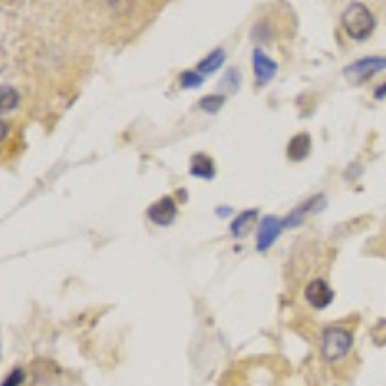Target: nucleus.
<instances>
[{
	"label": "nucleus",
	"mask_w": 386,
	"mask_h": 386,
	"mask_svg": "<svg viewBox=\"0 0 386 386\" xmlns=\"http://www.w3.org/2000/svg\"><path fill=\"white\" fill-rule=\"evenodd\" d=\"M178 215V207L172 197H160L147 209V217L157 226H170Z\"/></svg>",
	"instance_id": "20e7f679"
},
{
	"label": "nucleus",
	"mask_w": 386,
	"mask_h": 386,
	"mask_svg": "<svg viewBox=\"0 0 386 386\" xmlns=\"http://www.w3.org/2000/svg\"><path fill=\"white\" fill-rule=\"evenodd\" d=\"M351 332L340 327H330L325 330L322 334V356L329 361H336V359L344 358L351 348Z\"/></svg>",
	"instance_id": "f03ea898"
},
{
	"label": "nucleus",
	"mask_w": 386,
	"mask_h": 386,
	"mask_svg": "<svg viewBox=\"0 0 386 386\" xmlns=\"http://www.w3.org/2000/svg\"><path fill=\"white\" fill-rule=\"evenodd\" d=\"M255 220H257V209H247L234 218V222L230 224V232L234 238H245L253 228Z\"/></svg>",
	"instance_id": "9b49d317"
},
{
	"label": "nucleus",
	"mask_w": 386,
	"mask_h": 386,
	"mask_svg": "<svg viewBox=\"0 0 386 386\" xmlns=\"http://www.w3.org/2000/svg\"><path fill=\"white\" fill-rule=\"evenodd\" d=\"M189 174L201 180H213L215 178V162L205 153H195L191 157L189 164Z\"/></svg>",
	"instance_id": "9d476101"
},
{
	"label": "nucleus",
	"mask_w": 386,
	"mask_h": 386,
	"mask_svg": "<svg viewBox=\"0 0 386 386\" xmlns=\"http://www.w3.org/2000/svg\"><path fill=\"white\" fill-rule=\"evenodd\" d=\"M373 95H375V99H377V101H380V99H386V81H385V84L378 85Z\"/></svg>",
	"instance_id": "a211bd4d"
},
{
	"label": "nucleus",
	"mask_w": 386,
	"mask_h": 386,
	"mask_svg": "<svg viewBox=\"0 0 386 386\" xmlns=\"http://www.w3.org/2000/svg\"><path fill=\"white\" fill-rule=\"evenodd\" d=\"M340 21H342L344 31L354 41H365L375 31V16L361 2H351L348 8L342 12Z\"/></svg>",
	"instance_id": "f257e3e1"
},
{
	"label": "nucleus",
	"mask_w": 386,
	"mask_h": 386,
	"mask_svg": "<svg viewBox=\"0 0 386 386\" xmlns=\"http://www.w3.org/2000/svg\"><path fill=\"white\" fill-rule=\"evenodd\" d=\"M19 103V95L14 87L10 85H2V97H0V108H2V114L14 110Z\"/></svg>",
	"instance_id": "ddd939ff"
},
{
	"label": "nucleus",
	"mask_w": 386,
	"mask_h": 386,
	"mask_svg": "<svg viewBox=\"0 0 386 386\" xmlns=\"http://www.w3.org/2000/svg\"><path fill=\"white\" fill-rule=\"evenodd\" d=\"M303 296H305V300L309 305L313 307H317V309H325V307H329L332 300H334V292H332V288L329 286L327 280H311L307 286H305V290H303Z\"/></svg>",
	"instance_id": "423d86ee"
},
{
	"label": "nucleus",
	"mask_w": 386,
	"mask_h": 386,
	"mask_svg": "<svg viewBox=\"0 0 386 386\" xmlns=\"http://www.w3.org/2000/svg\"><path fill=\"white\" fill-rule=\"evenodd\" d=\"M282 228H284L282 220H278L276 217L267 215V217L259 222V230H257V240H255V247H257V251H267V249L276 242V238L280 235Z\"/></svg>",
	"instance_id": "39448f33"
},
{
	"label": "nucleus",
	"mask_w": 386,
	"mask_h": 386,
	"mask_svg": "<svg viewBox=\"0 0 386 386\" xmlns=\"http://www.w3.org/2000/svg\"><path fill=\"white\" fill-rule=\"evenodd\" d=\"M251 64H253V74H255V81L259 87L267 85L278 72V64L274 62L273 58L267 57L261 48H255L253 57H251Z\"/></svg>",
	"instance_id": "0eeeda50"
},
{
	"label": "nucleus",
	"mask_w": 386,
	"mask_h": 386,
	"mask_svg": "<svg viewBox=\"0 0 386 386\" xmlns=\"http://www.w3.org/2000/svg\"><path fill=\"white\" fill-rule=\"evenodd\" d=\"M232 211H230V207H218V211H217V215L218 217H228Z\"/></svg>",
	"instance_id": "6ab92c4d"
},
{
	"label": "nucleus",
	"mask_w": 386,
	"mask_h": 386,
	"mask_svg": "<svg viewBox=\"0 0 386 386\" xmlns=\"http://www.w3.org/2000/svg\"><path fill=\"white\" fill-rule=\"evenodd\" d=\"M240 81H242L240 72H238L235 68H230L226 74H224V77H222L220 85H222V87H226L230 93H235V91L240 89Z\"/></svg>",
	"instance_id": "dca6fc26"
},
{
	"label": "nucleus",
	"mask_w": 386,
	"mask_h": 386,
	"mask_svg": "<svg viewBox=\"0 0 386 386\" xmlns=\"http://www.w3.org/2000/svg\"><path fill=\"white\" fill-rule=\"evenodd\" d=\"M224 60H226V50H224V48H215L213 52H209L207 57L199 62L197 72L201 74V76L215 74V72L220 70V66L224 64Z\"/></svg>",
	"instance_id": "f8f14e48"
},
{
	"label": "nucleus",
	"mask_w": 386,
	"mask_h": 386,
	"mask_svg": "<svg viewBox=\"0 0 386 386\" xmlns=\"http://www.w3.org/2000/svg\"><path fill=\"white\" fill-rule=\"evenodd\" d=\"M327 205V199H325V195L322 193H319V195H313V197H309L303 205H300V207H296L288 215V217L284 218L282 224L284 228H296L302 224V220L307 215H311V213H315V211H320V209Z\"/></svg>",
	"instance_id": "6e6552de"
},
{
	"label": "nucleus",
	"mask_w": 386,
	"mask_h": 386,
	"mask_svg": "<svg viewBox=\"0 0 386 386\" xmlns=\"http://www.w3.org/2000/svg\"><path fill=\"white\" fill-rule=\"evenodd\" d=\"M224 103H226V97H224V95H207V97H203V99L199 101V106H201L205 113L215 114L224 106Z\"/></svg>",
	"instance_id": "2eb2a0df"
},
{
	"label": "nucleus",
	"mask_w": 386,
	"mask_h": 386,
	"mask_svg": "<svg viewBox=\"0 0 386 386\" xmlns=\"http://www.w3.org/2000/svg\"><path fill=\"white\" fill-rule=\"evenodd\" d=\"M311 153V135L309 133H296L288 147H286V155L292 162H300V160L307 159Z\"/></svg>",
	"instance_id": "1a4fd4ad"
},
{
	"label": "nucleus",
	"mask_w": 386,
	"mask_h": 386,
	"mask_svg": "<svg viewBox=\"0 0 386 386\" xmlns=\"http://www.w3.org/2000/svg\"><path fill=\"white\" fill-rule=\"evenodd\" d=\"M21 380H23V371L21 369H14L8 377H6V380L2 383V386H19Z\"/></svg>",
	"instance_id": "f3484780"
},
{
	"label": "nucleus",
	"mask_w": 386,
	"mask_h": 386,
	"mask_svg": "<svg viewBox=\"0 0 386 386\" xmlns=\"http://www.w3.org/2000/svg\"><path fill=\"white\" fill-rule=\"evenodd\" d=\"M205 76H201L197 70H186L180 74V87L182 89H197L203 85Z\"/></svg>",
	"instance_id": "4468645a"
},
{
	"label": "nucleus",
	"mask_w": 386,
	"mask_h": 386,
	"mask_svg": "<svg viewBox=\"0 0 386 386\" xmlns=\"http://www.w3.org/2000/svg\"><path fill=\"white\" fill-rule=\"evenodd\" d=\"M383 70H386V57H365L344 68V77L351 84H361L377 76Z\"/></svg>",
	"instance_id": "7ed1b4c3"
}]
</instances>
